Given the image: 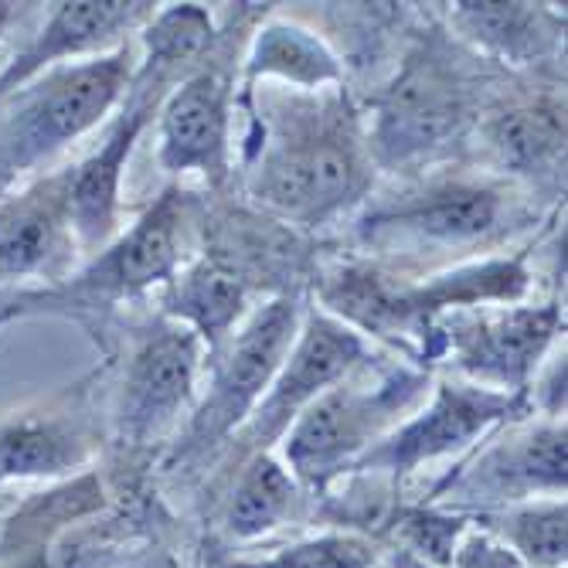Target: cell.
Returning <instances> with one entry per match:
<instances>
[{
    "mask_svg": "<svg viewBox=\"0 0 568 568\" xmlns=\"http://www.w3.org/2000/svg\"><path fill=\"white\" fill-rule=\"evenodd\" d=\"M248 194L290 225H324L372 187V153L341 85L293 89L266 113Z\"/></svg>",
    "mask_w": 568,
    "mask_h": 568,
    "instance_id": "1",
    "label": "cell"
},
{
    "mask_svg": "<svg viewBox=\"0 0 568 568\" xmlns=\"http://www.w3.org/2000/svg\"><path fill=\"white\" fill-rule=\"evenodd\" d=\"M187 194L168 187L136 225L102 245L92 260L55 286H24L0 296V327L28 317H65L95 324L110 317L123 300L158 283H171L184 260Z\"/></svg>",
    "mask_w": 568,
    "mask_h": 568,
    "instance_id": "2",
    "label": "cell"
},
{
    "mask_svg": "<svg viewBox=\"0 0 568 568\" xmlns=\"http://www.w3.org/2000/svg\"><path fill=\"white\" fill-rule=\"evenodd\" d=\"M136 75L130 44L69 62L0 99V194L106 120Z\"/></svg>",
    "mask_w": 568,
    "mask_h": 568,
    "instance_id": "3",
    "label": "cell"
},
{
    "mask_svg": "<svg viewBox=\"0 0 568 568\" xmlns=\"http://www.w3.org/2000/svg\"><path fill=\"white\" fill-rule=\"evenodd\" d=\"M429 392L423 372H368V361L310 402L280 439V459L300 487H327L385 439Z\"/></svg>",
    "mask_w": 568,
    "mask_h": 568,
    "instance_id": "4",
    "label": "cell"
},
{
    "mask_svg": "<svg viewBox=\"0 0 568 568\" xmlns=\"http://www.w3.org/2000/svg\"><path fill=\"white\" fill-rule=\"evenodd\" d=\"M303 306L296 296H276L266 306H255L239 334L212 357L209 392L194 405L187 433L181 439V456L215 449L222 439L239 433L255 405L270 392L276 372L300 334Z\"/></svg>",
    "mask_w": 568,
    "mask_h": 568,
    "instance_id": "5",
    "label": "cell"
},
{
    "mask_svg": "<svg viewBox=\"0 0 568 568\" xmlns=\"http://www.w3.org/2000/svg\"><path fill=\"white\" fill-rule=\"evenodd\" d=\"M470 123V89L439 48L426 44L405 59L395 82L375 102L365 133L372 161L388 168L423 161Z\"/></svg>",
    "mask_w": 568,
    "mask_h": 568,
    "instance_id": "6",
    "label": "cell"
},
{
    "mask_svg": "<svg viewBox=\"0 0 568 568\" xmlns=\"http://www.w3.org/2000/svg\"><path fill=\"white\" fill-rule=\"evenodd\" d=\"M565 327L561 303H510L443 314L433 331H443L453 365L474 385L528 395L541 357ZM429 331V334H433Z\"/></svg>",
    "mask_w": 568,
    "mask_h": 568,
    "instance_id": "7",
    "label": "cell"
},
{
    "mask_svg": "<svg viewBox=\"0 0 568 568\" xmlns=\"http://www.w3.org/2000/svg\"><path fill=\"white\" fill-rule=\"evenodd\" d=\"M525 412H528V395L497 392L474 382H439L433 388V398L416 416L402 419L385 439H378L354 463V470L388 474L402 480L433 459L470 449L494 426L514 416H525Z\"/></svg>",
    "mask_w": 568,
    "mask_h": 568,
    "instance_id": "8",
    "label": "cell"
},
{
    "mask_svg": "<svg viewBox=\"0 0 568 568\" xmlns=\"http://www.w3.org/2000/svg\"><path fill=\"white\" fill-rule=\"evenodd\" d=\"M365 357L368 337H361L337 317L324 314V310L303 314L300 334L283 361V368L276 372L270 392L242 426V443L252 449V456L270 453V446L283 439V433L296 423L300 412L334 382L351 375Z\"/></svg>",
    "mask_w": 568,
    "mask_h": 568,
    "instance_id": "9",
    "label": "cell"
},
{
    "mask_svg": "<svg viewBox=\"0 0 568 568\" xmlns=\"http://www.w3.org/2000/svg\"><path fill=\"white\" fill-rule=\"evenodd\" d=\"M510 194L490 181L446 178L368 212L361 222L368 242H412L433 248H463L504 232Z\"/></svg>",
    "mask_w": 568,
    "mask_h": 568,
    "instance_id": "10",
    "label": "cell"
},
{
    "mask_svg": "<svg viewBox=\"0 0 568 568\" xmlns=\"http://www.w3.org/2000/svg\"><path fill=\"white\" fill-rule=\"evenodd\" d=\"M201 354V337L174 317L158 321L133 341L116 405L123 436L143 443L184 416L194 405Z\"/></svg>",
    "mask_w": 568,
    "mask_h": 568,
    "instance_id": "11",
    "label": "cell"
},
{
    "mask_svg": "<svg viewBox=\"0 0 568 568\" xmlns=\"http://www.w3.org/2000/svg\"><path fill=\"white\" fill-rule=\"evenodd\" d=\"M72 178L75 164L28 181L21 191L0 197V283L14 286L41 280L62 283L75 260L72 235Z\"/></svg>",
    "mask_w": 568,
    "mask_h": 568,
    "instance_id": "12",
    "label": "cell"
},
{
    "mask_svg": "<svg viewBox=\"0 0 568 568\" xmlns=\"http://www.w3.org/2000/svg\"><path fill=\"white\" fill-rule=\"evenodd\" d=\"M168 75L153 69H136L133 85L120 116L110 123L102 143L75 164L72 178V235L79 248H102L116 239L120 229V194H123V171L133 153V143L146 130L150 116L161 110Z\"/></svg>",
    "mask_w": 568,
    "mask_h": 568,
    "instance_id": "13",
    "label": "cell"
},
{
    "mask_svg": "<svg viewBox=\"0 0 568 568\" xmlns=\"http://www.w3.org/2000/svg\"><path fill=\"white\" fill-rule=\"evenodd\" d=\"M95 453L85 385L0 419V484L62 480Z\"/></svg>",
    "mask_w": 568,
    "mask_h": 568,
    "instance_id": "14",
    "label": "cell"
},
{
    "mask_svg": "<svg viewBox=\"0 0 568 568\" xmlns=\"http://www.w3.org/2000/svg\"><path fill=\"white\" fill-rule=\"evenodd\" d=\"M158 4L146 0H69L51 4L41 31L0 72V99H8L48 69L72 59H99L126 44V31L143 28Z\"/></svg>",
    "mask_w": 568,
    "mask_h": 568,
    "instance_id": "15",
    "label": "cell"
},
{
    "mask_svg": "<svg viewBox=\"0 0 568 568\" xmlns=\"http://www.w3.org/2000/svg\"><path fill=\"white\" fill-rule=\"evenodd\" d=\"M161 150L168 174H201L212 187L229 178V116L232 85L215 69H197L164 95L158 110Z\"/></svg>",
    "mask_w": 568,
    "mask_h": 568,
    "instance_id": "16",
    "label": "cell"
},
{
    "mask_svg": "<svg viewBox=\"0 0 568 568\" xmlns=\"http://www.w3.org/2000/svg\"><path fill=\"white\" fill-rule=\"evenodd\" d=\"M565 419H548L531 429H518L494 443L449 494H463L487 504H525L535 497H565L568 480V443Z\"/></svg>",
    "mask_w": 568,
    "mask_h": 568,
    "instance_id": "17",
    "label": "cell"
},
{
    "mask_svg": "<svg viewBox=\"0 0 568 568\" xmlns=\"http://www.w3.org/2000/svg\"><path fill=\"white\" fill-rule=\"evenodd\" d=\"M106 494L92 470H82L44 494H31L0 531V568H51V548L72 525L102 510Z\"/></svg>",
    "mask_w": 568,
    "mask_h": 568,
    "instance_id": "18",
    "label": "cell"
},
{
    "mask_svg": "<svg viewBox=\"0 0 568 568\" xmlns=\"http://www.w3.org/2000/svg\"><path fill=\"white\" fill-rule=\"evenodd\" d=\"M245 306L248 283L209 252H204V260L181 270V276L174 273V280L168 283V317L187 324L201 337L209 357H215L229 344Z\"/></svg>",
    "mask_w": 568,
    "mask_h": 568,
    "instance_id": "19",
    "label": "cell"
},
{
    "mask_svg": "<svg viewBox=\"0 0 568 568\" xmlns=\"http://www.w3.org/2000/svg\"><path fill=\"white\" fill-rule=\"evenodd\" d=\"M453 28L514 65L545 59L565 41V18L541 4H490V0H463L453 4Z\"/></svg>",
    "mask_w": 568,
    "mask_h": 568,
    "instance_id": "20",
    "label": "cell"
},
{
    "mask_svg": "<svg viewBox=\"0 0 568 568\" xmlns=\"http://www.w3.org/2000/svg\"><path fill=\"white\" fill-rule=\"evenodd\" d=\"M484 133L494 161L510 174H555L565 164V106L555 99L504 110Z\"/></svg>",
    "mask_w": 568,
    "mask_h": 568,
    "instance_id": "21",
    "label": "cell"
},
{
    "mask_svg": "<svg viewBox=\"0 0 568 568\" xmlns=\"http://www.w3.org/2000/svg\"><path fill=\"white\" fill-rule=\"evenodd\" d=\"M300 484L273 453H255L242 467L225 504V528L239 541L266 538L300 510Z\"/></svg>",
    "mask_w": 568,
    "mask_h": 568,
    "instance_id": "22",
    "label": "cell"
},
{
    "mask_svg": "<svg viewBox=\"0 0 568 568\" xmlns=\"http://www.w3.org/2000/svg\"><path fill=\"white\" fill-rule=\"evenodd\" d=\"M273 75L280 82H290L303 92H321L327 85H341V65L331 55V48L296 24L273 21L260 28L248 55V82Z\"/></svg>",
    "mask_w": 568,
    "mask_h": 568,
    "instance_id": "23",
    "label": "cell"
},
{
    "mask_svg": "<svg viewBox=\"0 0 568 568\" xmlns=\"http://www.w3.org/2000/svg\"><path fill=\"white\" fill-rule=\"evenodd\" d=\"M484 531L504 541L528 568H565L568 561L565 497H538L500 507L487 518Z\"/></svg>",
    "mask_w": 568,
    "mask_h": 568,
    "instance_id": "24",
    "label": "cell"
},
{
    "mask_svg": "<svg viewBox=\"0 0 568 568\" xmlns=\"http://www.w3.org/2000/svg\"><path fill=\"white\" fill-rule=\"evenodd\" d=\"M143 62L140 69L171 72L197 59L215 41V21L201 4H174L158 11L143 24Z\"/></svg>",
    "mask_w": 568,
    "mask_h": 568,
    "instance_id": "25",
    "label": "cell"
},
{
    "mask_svg": "<svg viewBox=\"0 0 568 568\" xmlns=\"http://www.w3.org/2000/svg\"><path fill=\"white\" fill-rule=\"evenodd\" d=\"M378 548L361 535H321L286 545L260 561H239L235 568H375Z\"/></svg>",
    "mask_w": 568,
    "mask_h": 568,
    "instance_id": "26",
    "label": "cell"
},
{
    "mask_svg": "<svg viewBox=\"0 0 568 568\" xmlns=\"http://www.w3.org/2000/svg\"><path fill=\"white\" fill-rule=\"evenodd\" d=\"M449 568H528L518 555H514L504 541H497L490 531H463Z\"/></svg>",
    "mask_w": 568,
    "mask_h": 568,
    "instance_id": "27",
    "label": "cell"
},
{
    "mask_svg": "<svg viewBox=\"0 0 568 568\" xmlns=\"http://www.w3.org/2000/svg\"><path fill=\"white\" fill-rule=\"evenodd\" d=\"M408 535L416 541V548L423 555H429L433 561H443L449 565L453 558V548L463 535V525L453 521V518H443V514H419V518L408 521Z\"/></svg>",
    "mask_w": 568,
    "mask_h": 568,
    "instance_id": "28",
    "label": "cell"
},
{
    "mask_svg": "<svg viewBox=\"0 0 568 568\" xmlns=\"http://www.w3.org/2000/svg\"><path fill=\"white\" fill-rule=\"evenodd\" d=\"M11 21H14V4H0V41H4V31Z\"/></svg>",
    "mask_w": 568,
    "mask_h": 568,
    "instance_id": "29",
    "label": "cell"
}]
</instances>
